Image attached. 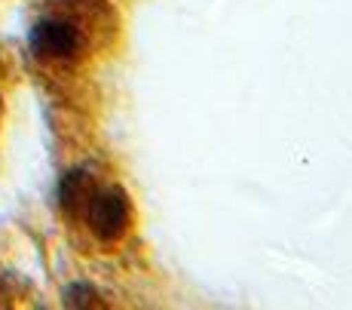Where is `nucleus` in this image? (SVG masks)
<instances>
[{
  "label": "nucleus",
  "instance_id": "obj_2",
  "mask_svg": "<svg viewBox=\"0 0 352 310\" xmlns=\"http://www.w3.org/2000/svg\"><path fill=\"white\" fill-rule=\"evenodd\" d=\"M31 50L37 52V59H46V62H65V59L77 56L80 34L74 25L62 22V19H43L31 31Z\"/></svg>",
  "mask_w": 352,
  "mask_h": 310
},
{
  "label": "nucleus",
  "instance_id": "obj_1",
  "mask_svg": "<svg viewBox=\"0 0 352 310\" xmlns=\"http://www.w3.org/2000/svg\"><path fill=\"white\" fill-rule=\"evenodd\" d=\"M132 206L120 187H101L86 200V221L98 240H120L129 231Z\"/></svg>",
  "mask_w": 352,
  "mask_h": 310
}]
</instances>
